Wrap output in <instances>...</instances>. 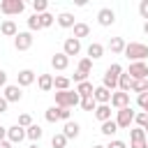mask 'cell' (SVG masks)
Listing matches in <instances>:
<instances>
[{
    "label": "cell",
    "mask_w": 148,
    "mask_h": 148,
    "mask_svg": "<svg viewBox=\"0 0 148 148\" xmlns=\"http://www.w3.org/2000/svg\"><path fill=\"white\" fill-rule=\"evenodd\" d=\"M132 62H143L146 58H148V46L146 44H141V42H130V44H125V51H123Z\"/></svg>",
    "instance_id": "6da1fadb"
},
{
    "label": "cell",
    "mask_w": 148,
    "mask_h": 148,
    "mask_svg": "<svg viewBox=\"0 0 148 148\" xmlns=\"http://www.w3.org/2000/svg\"><path fill=\"white\" fill-rule=\"evenodd\" d=\"M81 102V97L76 95V90H56V106H60V109H72V106H76Z\"/></svg>",
    "instance_id": "7a4b0ae2"
},
{
    "label": "cell",
    "mask_w": 148,
    "mask_h": 148,
    "mask_svg": "<svg viewBox=\"0 0 148 148\" xmlns=\"http://www.w3.org/2000/svg\"><path fill=\"white\" fill-rule=\"evenodd\" d=\"M123 74V67L118 65V62H113L109 69H106V74H104V79H102V86L106 88V90H113V88H118V76Z\"/></svg>",
    "instance_id": "3957f363"
},
{
    "label": "cell",
    "mask_w": 148,
    "mask_h": 148,
    "mask_svg": "<svg viewBox=\"0 0 148 148\" xmlns=\"http://www.w3.org/2000/svg\"><path fill=\"white\" fill-rule=\"evenodd\" d=\"M134 109L132 106H125V109H118L116 111V125H118V130H127L132 123H134Z\"/></svg>",
    "instance_id": "277c9868"
},
{
    "label": "cell",
    "mask_w": 148,
    "mask_h": 148,
    "mask_svg": "<svg viewBox=\"0 0 148 148\" xmlns=\"http://www.w3.org/2000/svg\"><path fill=\"white\" fill-rule=\"evenodd\" d=\"M25 9V2L23 0H2L0 2V12L5 14V16H16V14H21Z\"/></svg>",
    "instance_id": "5b68a950"
},
{
    "label": "cell",
    "mask_w": 148,
    "mask_h": 148,
    "mask_svg": "<svg viewBox=\"0 0 148 148\" xmlns=\"http://www.w3.org/2000/svg\"><path fill=\"white\" fill-rule=\"evenodd\" d=\"M127 74H130L132 81H146L148 79V65L146 62H132L130 69H127Z\"/></svg>",
    "instance_id": "8992f818"
},
{
    "label": "cell",
    "mask_w": 148,
    "mask_h": 148,
    "mask_svg": "<svg viewBox=\"0 0 148 148\" xmlns=\"http://www.w3.org/2000/svg\"><path fill=\"white\" fill-rule=\"evenodd\" d=\"M116 111L118 109H125V106H130V92H123V90H116V92H111V102H109Z\"/></svg>",
    "instance_id": "52a82bcc"
},
{
    "label": "cell",
    "mask_w": 148,
    "mask_h": 148,
    "mask_svg": "<svg viewBox=\"0 0 148 148\" xmlns=\"http://www.w3.org/2000/svg\"><path fill=\"white\" fill-rule=\"evenodd\" d=\"M97 23L104 25V28L113 25V23H116V14H113V9H111V7H102V9L97 12Z\"/></svg>",
    "instance_id": "ba28073f"
},
{
    "label": "cell",
    "mask_w": 148,
    "mask_h": 148,
    "mask_svg": "<svg viewBox=\"0 0 148 148\" xmlns=\"http://www.w3.org/2000/svg\"><path fill=\"white\" fill-rule=\"evenodd\" d=\"M14 46H16V51H28L30 46H32V32H18L16 37H14Z\"/></svg>",
    "instance_id": "9c48e42d"
},
{
    "label": "cell",
    "mask_w": 148,
    "mask_h": 148,
    "mask_svg": "<svg viewBox=\"0 0 148 148\" xmlns=\"http://www.w3.org/2000/svg\"><path fill=\"white\" fill-rule=\"evenodd\" d=\"M35 79H37V74H35L32 69H21V72L16 74V86H18V88L32 86V83H35Z\"/></svg>",
    "instance_id": "30bf717a"
},
{
    "label": "cell",
    "mask_w": 148,
    "mask_h": 148,
    "mask_svg": "<svg viewBox=\"0 0 148 148\" xmlns=\"http://www.w3.org/2000/svg\"><path fill=\"white\" fill-rule=\"evenodd\" d=\"M62 53H65L67 58H69V56H79V53H81V42L74 39V37H67L65 44H62Z\"/></svg>",
    "instance_id": "8fae6325"
},
{
    "label": "cell",
    "mask_w": 148,
    "mask_h": 148,
    "mask_svg": "<svg viewBox=\"0 0 148 148\" xmlns=\"http://www.w3.org/2000/svg\"><path fill=\"white\" fill-rule=\"evenodd\" d=\"M23 139H25V130L23 127H18V125L7 127V141L9 143H21Z\"/></svg>",
    "instance_id": "7c38bea8"
},
{
    "label": "cell",
    "mask_w": 148,
    "mask_h": 148,
    "mask_svg": "<svg viewBox=\"0 0 148 148\" xmlns=\"http://www.w3.org/2000/svg\"><path fill=\"white\" fill-rule=\"evenodd\" d=\"M2 97L12 104V102H21V97H23V92H21V88L18 86H5V92H2Z\"/></svg>",
    "instance_id": "4fadbf2b"
},
{
    "label": "cell",
    "mask_w": 148,
    "mask_h": 148,
    "mask_svg": "<svg viewBox=\"0 0 148 148\" xmlns=\"http://www.w3.org/2000/svg\"><path fill=\"white\" fill-rule=\"evenodd\" d=\"M92 99H95L97 104H109V102H111V90H106L104 86H97V88L92 90Z\"/></svg>",
    "instance_id": "5bb4252c"
},
{
    "label": "cell",
    "mask_w": 148,
    "mask_h": 148,
    "mask_svg": "<svg viewBox=\"0 0 148 148\" xmlns=\"http://www.w3.org/2000/svg\"><path fill=\"white\" fill-rule=\"evenodd\" d=\"M79 132H81V125L76 123V120H67L65 123V127H62V134H65V139L69 141V139H76L79 136Z\"/></svg>",
    "instance_id": "9a60e30c"
},
{
    "label": "cell",
    "mask_w": 148,
    "mask_h": 148,
    "mask_svg": "<svg viewBox=\"0 0 148 148\" xmlns=\"http://www.w3.org/2000/svg\"><path fill=\"white\" fill-rule=\"evenodd\" d=\"M0 32H2L5 37H16V35H18V28H16V23H14L12 18H5V21L0 23Z\"/></svg>",
    "instance_id": "2e32d148"
},
{
    "label": "cell",
    "mask_w": 148,
    "mask_h": 148,
    "mask_svg": "<svg viewBox=\"0 0 148 148\" xmlns=\"http://www.w3.org/2000/svg\"><path fill=\"white\" fill-rule=\"evenodd\" d=\"M51 65H53V69H58V72H62V69H67V65H69V58L62 53V51H58L53 58H51Z\"/></svg>",
    "instance_id": "e0dca14e"
},
{
    "label": "cell",
    "mask_w": 148,
    "mask_h": 148,
    "mask_svg": "<svg viewBox=\"0 0 148 148\" xmlns=\"http://www.w3.org/2000/svg\"><path fill=\"white\" fill-rule=\"evenodd\" d=\"M37 86H39L42 92L53 90V74H39V76H37Z\"/></svg>",
    "instance_id": "ac0fdd59"
},
{
    "label": "cell",
    "mask_w": 148,
    "mask_h": 148,
    "mask_svg": "<svg viewBox=\"0 0 148 148\" xmlns=\"http://www.w3.org/2000/svg\"><path fill=\"white\" fill-rule=\"evenodd\" d=\"M88 56L86 58H90V60H99L102 56H104V46L99 44V42H92L90 46H88V51H86Z\"/></svg>",
    "instance_id": "d6986e66"
},
{
    "label": "cell",
    "mask_w": 148,
    "mask_h": 148,
    "mask_svg": "<svg viewBox=\"0 0 148 148\" xmlns=\"http://www.w3.org/2000/svg\"><path fill=\"white\" fill-rule=\"evenodd\" d=\"M74 90H76V95L83 99V97H92V90H95V88H92V83H90V81H81V83H76V88H74Z\"/></svg>",
    "instance_id": "ffe728a7"
},
{
    "label": "cell",
    "mask_w": 148,
    "mask_h": 148,
    "mask_svg": "<svg viewBox=\"0 0 148 148\" xmlns=\"http://www.w3.org/2000/svg\"><path fill=\"white\" fill-rule=\"evenodd\" d=\"M95 118H97L99 123L111 120V106H109V104H97V109H95Z\"/></svg>",
    "instance_id": "44dd1931"
},
{
    "label": "cell",
    "mask_w": 148,
    "mask_h": 148,
    "mask_svg": "<svg viewBox=\"0 0 148 148\" xmlns=\"http://www.w3.org/2000/svg\"><path fill=\"white\" fill-rule=\"evenodd\" d=\"M74 14H69V12H62V14H58V25L60 28H74Z\"/></svg>",
    "instance_id": "7402d4cb"
},
{
    "label": "cell",
    "mask_w": 148,
    "mask_h": 148,
    "mask_svg": "<svg viewBox=\"0 0 148 148\" xmlns=\"http://www.w3.org/2000/svg\"><path fill=\"white\" fill-rule=\"evenodd\" d=\"M72 30H74V39H79V42H81V37H88L90 35V25L88 23H74Z\"/></svg>",
    "instance_id": "603a6c76"
},
{
    "label": "cell",
    "mask_w": 148,
    "mask_h": 148,
    "mask_svg": "<svg viewBox=\"0 0 148 148\" xmlns=\"http://www.w3.org/2000/svg\"><path fill=\"white\" fill-rule=\"evenodd\" d=\"M109 49H111V53H123L125 51V39L123 37H111L109 39Z\"/></svg>",
    "instance_id": "cb8c5ba5"
},
{
    "label": "cell",
    "mask_w": 148,
    "mask_h": 148,
    "mask_svg": "<svg viewBox=\"0 0 148 148\" xmlns=\"http://www.w3.org/2000/svg\"><path fill=\"white\" fill-rule=\"evenodd\" d=\"M69 86H72L69 76H53V88L56 90H69Z\"/></svg>",
    "instance_id": "d4e9b609"
},
{
    "label": "cell",
    "mask_w": 148,
    "mask_h": 148,
    "mask_svg": "<svg viewBox=\"0 0 148 148\" xmlns=\"http://www.w3.org/2000/svg\"><path fill=\"white\" fill-rule=\"evenodd\" d=\"M99 132H102L104 136H113V134L118 132V125H116V120L111 118V120H106V123H102V127H99Z\"/></svg>",
    "instance_id": "484cf974"
},
{
    "label": "cell",
    "mask_w": 148,
    "mask_h": 148,
    "mask_svg": "<svg viewBox=\"0 0 148 148\" xmlns=\"http://www.w3.org/2000/svg\"><path fill=\"white\" fill-rule=\"evenodd\" d=\"M42 134H44V132H42V127H39V125H35V123L25 130V136H28L32 143H35V141H39V139H42Z\"/></svg>",
    "instance_id": "4316f807"
},
{
    "label": "cell",
    "mask_w": 148,
    "mask_h": 148,
    "mask_svg": "<svg viewBox=\"0 0 148 148\" xmlns=\"http://www.w3.org/2000/svg\"><path fill=\"white\" fill-rule=\"evenodd\" d=\"M118 90H123V92H130V90H132V79H130V74H120V76H118Z\"/></svg>",
    "instance_id": "83f0119b"
},
{
    "label": "cell",
    "mask_w": 148,
    "mask_h": 148,
    "mask_svg": "<svg viewBox=\"0 0 148 148\" xmlns=\"http://www.w3.org/2000/svg\"><path fill=\"white\" fill-rule=\"evenodd\" d=\"M37 16H39V25H42V28H51L53 21H56V16H53L51 12H44V14H37Z\"/></svg>",
    "instance_id": "f1b7e54d"
},
{
    "label": "cell",
    "mask_w": 148,
    "mask_h": 148,
    "mask_svg": "<svg viewBox=\"0 0 148 148\" xmlns=\"http://www.w3.org/2000/svg\"><path fill=\"white\" fill-rule=\"evenodd\" d=\"M90 69H92V60H90V58H81V60H79V69H76V72H81V74H86V76H88V74H90Z\"/></svg>",
    "instance_id": "f546056e"
},
{
    "label": "cell",
    "mask_w": 148,
    "mask_h": 148,
    "mask_svg": "<svg viewBox=\"0 0 148 148\" xmlns=\"http://www.w3.org/2000/svg\"><path fill=\"white\" fill-rule=\"evenodd\" d=\"M130 141H146V132L141 127H132L130 130Z\"/></svg>",
    "instance_id": "4dcf8cb0"
},
{
    "label": "cell",
    "mask_w": 148,
    "mask_h": 148,
    "mask_svg": "<svg viewBox=\"0 0 148 148\" xmlns=\"http://www.w3.org/2000/svg\"><path fill=\"white\" fill-rule=\"evenodd\" d=\"M51 146H53V148H67V139H65V134H62V132H60V134H53Z\"/></svg>",
    "instance_id": "1f68e13d"
},
{
    "label": "cell",
    "mask_w": 148,
    "mask_h": 148,
    "mask_svg": "<svg viewBox=\"0 0 148 148\" xmlns=\"http://www.w3.org/2000/svg\"><path fill=\"white\" fill-rule=\"evenodd\" d=\"M79 104H81V109H83V111H95V109H97V102H95L92 97H83Z\"/></svg>",
    "instance_id": "d6a6232c"
},
{
    "label": "cell",
    "mask_w": 148,
    "mask_h": 148,
    "mask_svg": "<svg viewBox=\"0 0 148 148\" xmlns=\"http://www.w3.org/2000/svg\"><path fill=\"white\" fill-rule=\"evenodd\" d=\"M32 9H35V14H44L49 9V2L46 0H32Z\"/></svg>",
    "instance_id": "836d02e7"
},
{
    "label": "cell",
    "mask_w": 148,
    "mask_h": 148,
    "mask_svg": "<svg viewBox=\"0 0 148 148\" xmlns=\"http://www.w3.org/2000/svg\"><path fill=\"white\" fill-rule=\"evenodd\" d=\"M146 90H148V81H132V92L141 95V92H146Z\"/></svg>",
    "instance_id": "e575fe53"
},
{
    "label": "cell",
    "mask_w": 148,
    "mask_h": 148,
    "mask_svg": "<svg viewBox=\"0 0 148 148\" xmlns=\"http://www.w3.org/2000/svg\"><path fill=\"white\" fill-rule=\"evenodd\" d=\"M44 118H46V123H56V120H58V106H56V104L49 106L46 113H44Z\"/></svg>",
    "instance_id": "d590c367"
},
{
    "label": "cell",
    "mask_w": 148,
    "mask_h": 148,
    "mask_svg": "<svg viewBox=\"0 0 148 148\" xmlns=\"http://www.w3.org/2000/svg\"><path fill=\"white\" fill-rule=\"evenodd\" d=\"M16 125H18V127H23V130H28V127L32 125V116H30V113H21Z\"/></svg>",
    "instance_id": "8d00e7d4"
},
{
    "label": "cell",
    "mask_w": 148,
    "mask_h": 148,
    "mask_svg": "<svg viewBox=\"0 0 148 148\" xmlns=\"http://www.w3.org/2000/svg\"><path fill=\"white\" fill-rule=\"evenodd\" d=\"M32 30H42V25H39V16H37V14H32V16L28 18V32H32Z\"/></svg>",
    "instance_id": "74e56055"
},
{
    "label": "cell",
    "mask_w": 148,
    "mask_h": 148,
    "mask_svg": "<svg viewBox=\"0 0 148 148\" xmlns=\"http://www.w3.org/2000/svg\"><path fill=\"white\" fill-rule=\"evenodd\" d=\"M136 102H139V106L143 109V113H148V90L141 92V95H136Z\"/></svg>",
    "instance_id": "f35d334b"
},
{
    "label": "cell",
    "mask_w": 148,
    "mask_h": 148,
    "mask_svg": "<svg viewBox=\"0 0 148 148\" xmlns=\"http://www.w3.org/2000/svg\"><path fill=\"white\" fill-rule=\"evenodd\" d=\"M146 120H148V113H143V111L134 113V123H136V127H143V125H146Z\"/></svg>",
    "instance_id": "ab89813d"
},
{
    "label": "cell",
    "mask_w": 148,
    "mask_h": 148,
    "mask_svg": "<svg viewBox=\"0 0 148 148\" xmlns=\"http://www.w3.org/2000/svg\"><path fill=\"white\" fill-rule=\"evenodd\" d=\"M139 14H141V18L148 21V0H141L139 2Z\"/></svg>",
    "instance_id": "60d3db41"
},
{
    "label": "cell",
    "mask_w": 148,
    "mask_h": 148,
    "mask_svg": "<svg viewBox=\"0 0 148 148\" xmlns=\"http://www.w3.org/2000/svg\"><path fill=\"white\" fill-rule=\"evenodd\" d=\"M58 120H65V123H67V120H69V109H60V106H58Z\"/></svg>",
    "instance_id": "b9f144b4"
},
{
    "label": "cell",
    "mask_w": 148,
    "mask_h": 148,
    "mask_svg": "<svg viewBox=\"0 0 148 148\" xmlns=\"http://www.w3.org/2000/svg\"><path fill=\"white\" fill-rule=\"evenodd\" d=\"M106 148H127V143H125V141H120V139H113Z\"/></svg>",
    "instance_id": "7bdbcfd3"
},
{
    "label": "cell",
    "mask_w": 148,
    "mask_h": 148,
    "mask_svg": "<svg viewBox=\"0 0 148 148\" xmlns=\"http://www.w3.org/2000/svg\"><path fill=\"white\" fill-rule=\"evenodd\" d=\"M72 79H74L76 83H81V81H88V76H86V74H81V72H74V76H72Z\"/></svg>",
    "instance_id": "ee69618b"
},
{
    "label": "cell",
    "mask_w": 148,
    "mask_h": 148,
    "mask_svg": "<svg viewBox=\"0 0 148 148\" xmlns=\"http://www.w3.org/2000/svg\"><path fill=\"white\" fill-rule=\"evenodd\" d=\"M130 148H148V143H146V141H132Z\"/></svg>",
    "instance_id": "f6af8a7d"
},
{
    "label": "cell",
    "mask_w": 148,
    "mask_h": 148,
    "mask_svg": "<svg viewBox=\"0 0 148 148\" xmlns=\"http://www.w3.org/2000/svg\"><path fill=\"white\" fill-rule=\"evenodd\" d=\"M7 106H9V102L5 97H0V113H7Z\"/></svg>",
    "instance_id": "bcb514c9"
},
{
    "label": "cell",
    "mask_w": 148,
    "mask_h": 148,
    "mask_svg": "<svg viewBox=\"0 0 148 148\" xmlns=\"http://www.w3.org/2000/svg\"><path fill=\"white\" fill-rule=\"evenodd\" d=\"M5 86H7V72L0 69V88H5Z\"/></svg>",
    "instance_id": "7dc6e473"
},
{
    "label": "cell",
    "mask_w": 148,
    "mask_h": 148,
    "mask_svg": "<svg viewBox=\"0 0 148 148\" xmlns=\"http://www.w3.org/2000/svg\"><path fill=\"white\" fill-rule=\"evenodd\" d=\"M5 139H7V127L0 125V141H5Z\"/></svg>",
    "instance_id": "c3c4849f"
},
{
    "label": "cell",
    "mask_w": 148,
    "mask_h": 148,
    "mask_svg": "<svg viewBox=\"0 0 148 148\" xmlns=\"http://www.w3.org/2000/svg\"><path fill=\"white\" fill-rule=\"evenodd\" d=\"M0 148H12V143H9L7 139H5V141H0Z\"/></svg>",
    "instance_id": "681fc988"
},
{
    "label": "cell",
    "mask_w": 148,
    "mask_h": 148,
    "mask_svg": "<svg viewBox=\"0 0 148 148\" xmlns=\"http://www.w3.org/2000/svg\"><path fill=\"white\" fill-rule=\"evenodd\" d=\"M141 130H143V132H146V136H148V120H146V125H143Z\"/></svg>",
    "instance_id": "f907efd6"
},
{
    "label": "cell",
    "mask_w": 148,
    "mask_h": 148,
    "mask_svg": "<svg viewBox=\"0 0 148 148\" xmlns=\"http://www.w3.org/2000/svg\"><path fill=\"white\" fill-rule=\"evenodd\" d=\"M143 32H146V35H148V21H146V23H143Z\"/></svg>",
    "instance_id": "816d5d0a"
},
{
    "label": "cell",
    "mask_w": 148,
    "mask_h": 148,
    "mask_svg": "<svg viewBox=\"0 0 148 148\" xmlns=\"http://www.w3.org/2000/svg\"><path fill=\"white\" fill-rule=\"evenodd\" d=\"M92 148H106V146H102V143H95V146H92Z\"/></svg>",
    "instance_id": "f5cc1de1"
},
{
    "label": "cell",
    "mask_w": 148,
    "mask_h": 148,
    "mask_svg": "<svg viewBox=\"0 0 148 148\" xmlns=\"http://www.w3.org/2000/svg\"><path fill=\"white\" fill-rule=\"evenodd\" d=\"M28 148H39V146H37V143H30V146H28Z\"/></svg>",
    "instance_id": "db71d44e"
},
{
    "label": "cell",
    "mask_w": 148,
    "mask_h": 148,
    "mask_svg": "<svg viewBox=\"0 0 148 148\" xmlns=\"http://www.w3.org/2000/svg\"><path fill=\"white\" fill-rule=\"evenodd\" d=\"M146 143H148V136H146Z\"/></svg>",
    "instance_id": "11a10c76"
},
{
    "label": "cell",
    "mask_w": 148,
    "mask_h": 148,
    "mask_svg": "<svg viewBox=\"0 0 148 148\" xmlns=\"http://www.w3.org/2000/svg\"><path fill=\"white\" fill-rule=\"evenodd\" d=\"M146 81H148V79H146Z\"/></svg>",
    "instance_id": "9f6ffc18"
}]
</instances>
